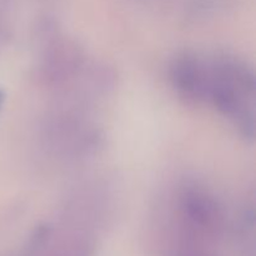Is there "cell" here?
Wrapping results in <instances>:
<instances>
[{"label": "cell", "mask_w": 256, "mask_h": 256, "mask_svg": "<svg viewBox=\"0 0 256 256\" xmlns=\"http://www.w3.org/2000/svg\"><path fill=\"white\" fill-rule=\"evenodd\" d=\"M175 84L188 92H196L202 89V74L192 59L179 60L174 68Z\"/></svg>", "instance_id": "1"}, {"label": "cell", "mask_w": 256, "mask_h": 256, "mask_svg": "<svg viewBox=\"0 0 256 256\" xmlns=\"http://www.w3.org/2000/svg\"><path fill=\"white\" fill-rule=\"evenodd\" d=\"M188 212L192 219L202 225H206L214 219V206L212 202L199 195H192L186 202Z\"/></svg>", "instance_id": "2"}, {"label": "cell", "mask_w": 256, "mask_h": 256, "mask_svg": "<svg viewBox=\"0 0 256 256\" xmlns=\"http://www.w3.org/2000/svg\"><path fill=\"white\" fill-rule=\"evenodd\" d=\"M2 100H4V96H2V92H0V105H2Z\"/></svg>", "instance_id": "3"}]
</instances>
